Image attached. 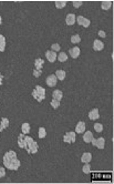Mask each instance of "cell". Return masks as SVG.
Returning a JSON list of instances; mask_svg holds the SVG:
<instances>
[{
  "label": "cell",
  "instance_id": "obj_1",
  "mask_svg": "<svg viewBox=\"0 0 114 184\" xmlns=\"http://www.w3.org/2000/svg\"><path fill=\"white\" fill-rule=\"evenodd\" d=\"M3 164L5 166L9 169V170H12V171H17L19 169L20 166V161L18 160L17 157V154L14 151H8L7 153L5 154L3 156Z\"/></svg>",
  "mask_w": 114,
  "mask_h": 184
},
{
  "label": "cell",
  "instance_id": "obj_2",
  "mask_svg": "<svg viewBox=\"0 0 114 184\" xmlns=\"http://www.w3.org/2000/svg\"><path fill=\"white\" fill-rule=\"evenodd\" d=\"M24 149L27 150V152L29 154H35V153L38 152L39 147H38V143L32 138L26 136V147H24Z\"/></svg>",
  "mask_w": 114,
  "mask_h": 184
},
{
  "label": "cell",
  "instance_id": "obj_3",
  "mask_svg": "<svg viewBox=\"0 0 114 184\" xmlns=\"http://www.w3.org/2000/svg\"><path fill=\"white\" fill-rule=\"evenodd\" d=\"M32 97L37 101L41 102V101H43V100L45 99V90L43 89L41 85H37L36 88H35V90L32 91Z\"/></svg>",
  "mask_w": 114,
  "mask_h": 184
},
{
  "label": "cell",
  "instance_id": "obj_4",
  "mask_svg": "<svg viewBox=\"0 0 114 184\" xmlns=\"http://www.w3.org/2000/svg\"><path fill=\"white\" fill-rule=\"evenodd\" d=\"M75 139H77V138H75V132H73V131L66 132L63 136V141L65 142V143H70V144L74 143V142H75Z\"/></svg>",
  "mask_w": 114,
  "mask_h": 184
},
{
  "label": "cell",
  "instance_id": "obj_5",
  "mask_svg": "<svg viewBox=\"0 0 114 184\" xmlns=\"http://www.w3.org/2000/svg\"><path fill=\"white\" fill-rule=\"evenodd\" d=\"M92 145L94 147H96V148H99V149H104V147H105V140H104V138H99V139H94L93 138L92 141Z\"/></svg>",
  "mask_w": 114,
  "mask_h": 184
},
{
  "label": "cell",
  "instance_id": "obj_6",
  "mask_svg": "<svg viewBox=\"0 0 114 184\" xmlns=\"http://www.w3.org/2000/svg\"><path fill=\"white\" fill-rule=\"evenodd\" d=\"M75 21L78 22L80 26H83L84 28H88V27L90 26V23H91V21H90L88 18H86V17H82V16H79V17H77V18H75Z\"/></svg>",
  "mask_w": 114,
  "mask_h": 184
},
{
  "label": "cell",
  "instance_id": "obj_7",
  "mask_svg": "<svg viewBox=\"0 0 114 184\" xmlns=\"http://www.w3.org/2000/svg\"><path fill=\"white\" fill-rule=\"evenodd\" d=\"M45 57L48 59V61L49 62H54L56 60H57V53L54 52V51H52V50H48L47 52H45Z\"/></svg>",
  "mask_w": 114,
  "mask_h": 184
},
{
  "label": "cell",
  "instance_id": "obj_8",
  "mask_svg": "<svg viewBox=\"0 0 114 184\" xmlns=\"http://www.w3.org/2000/svg\"><path fill=\"white\" fill-rule=\"evenodd\" d=\"M69 53H70V56L73 59H77L80 56V53H81V50H80L79 47H73V48H71V49L69 50Z\"/></svg>",
  "mask_w": 114,
  "mask_h": 184
},
{
  "label": "cell",
  "instance_id": "obj_9",
  "mask_svg": "<svg viewBox=\"0 0 114 184\" xmlns=\"http://www.w3.org/2000/svg\"><path fill=\"white\" fill-rule=\"evenodd\" d=\"M103 48H104V43L100 41L99 39H95L93 42V49L95 51H101V50H103Z\"/></svg>",
  "mask_w": 114,
  "mask_h": 184
},
{
  "label": "cell",
  "instance_id": "obj_10",
  "mask_svg": "<svg viewBox=\"0 0 114 184\" xmlns=\"http://www.w3.org/2000/svg\"><path fill=\"white\" fill-rule=\"evenodd\" d=\"M75 14H69L66 16V18H65V22H66V25L68 26H73L74 23H75Z\"/></svg>",
  "mask_w": 114,
  "mask_h": 184
},
{
  "label": "cell",
  "instance_id": "obj_11",
  "mask_svg": "<svg viewBox=\"0 0 114 184\" xmlns=\"http://www.w3.org/2000/svg\"><path fill=\"white\" fill-rule=\"evenodd\" d=\"M57 77H56V74H51L49 76L48 78H47V85H49V87H54V85H57Z\"/></svg>",
  "mask_w": 114,
  "mask_h": 184
},
{
  "label": "cell",
  "instance_id": "obj_12",
  "mask_svg": "<svg viewBox=\"0 0 114 184\" xmlns=\"http://www.w3.org/2000/svg\"><path fill=\"white\" fill-rule=\"evenodd\" d=\"M18 145H19V148H21V149H24V147H26V134H19L18 136Z\"/></svg>",
  "mask_w": 114,
  "mask_h": 184
},
{
  "label": "cell",
  "instance_id": "obj_13",
  "mask_svg": "<svg viewBox=\"0 0 114 184\" xmlns=\"http://www.w3.org/2000/svg\"><path fill=\"white\" fill-rule=\"evenodd\" d=\"M92 160V154L90 152H86L83 153V155L81 156V162L82 163H90Z\"/></svg>",
  "mask_w": 114,
  "mask_h": 184
},
{
  "label": "cell",
  "instance_id": "obj_14",
  "mask_svg": "<svg viewBox=\"0 0 114 184\" xmlns=\"http://www.w3.org/2000/svg\"><path fill=\"white\" fill-rule=\"evenodd\" d=\"M84 131H86V123L83 121H80L75 127V132L77 133H83Z\"/></svg>",
  "mask_w": 114,
  "mask_h": 184
},
{
  "label": "cell",
  "instance_id": "obj_15",
  "mask_svg": "<svg viewBox=\"0 0 114 184\" xmlns=\"http://www.w3.org/2000/svg\"><path fill=\"white\" fill-rule=\"evenodd\" d=\"M52 98L54 100H58V101H61L62 98H63V93L61 90H54L52 92Z\"/></svg>",
  "mask_w": 114,
  "mask_h": 184
},
{
  "label": "cell",
  "instance_id": "obj_16",
  "mask_svg": "<svg viewBox=\"0 0 114 184\" xmlns=\"http://www.w3.org/2000/svg\"><path fill=\"white\" fill-rule=\"evenodd\" d=\"M99 117H100V114H99V110L98 109H93L89 113L90 120H96V119H99Z\"/></svg>",
  "mask_w": 114,
  "mask_h": 184
},
{
  "label": "cell",
  "instance_id": "obj_17",
  "mask_svg": "<svg viewBox=\"0 0 114 184\" xmlns=\"http://www.w3.org/2000/svg\"><path fill=\"white\" fill-rule=\"evenodd\" d=\"M92 139H93L92 132H91V131H86V133H84V135H83V140H84V142H86V143H91Z\"/></svg>",
  "mask_w": 114,
  "mask_h": 184
},
{
  "label": "cell",
  "instance_id": "obj_18",
  "mask_svg": "<svg viewBox=\"0 0 114 184\" xmlns=\"http://www.w3.org/2000/svg\"><path fill=\"white\" fill-rule=\"evenodd\" d=\"M8 127H9V120H8L7 118H2L1 122H0V131H3Z\"/></svg>",
  "mask_w": 114,
  "mask_h": 184
},
{
  "label": "cell",
  "instance_id": "obj_19",
  "mask_svg": "<svg viewBox=\"0 0 114 184\" xmlns=\"http://www.w3.org/2000/svg\"><path fill=\"white\" fill-rule=\"evenodd\" d=\"M56 77H57L58 80H60V81H63L64 78H65V71L57 70V71H56Z\"/></svg>",
  "mask_w": 114,
  "mask_h": 184
},
{
  "label": "cell",
  "instance_id": "obj_20",
  "mask_svg": "<svg viewBox=\"0 0 114 184\" xmlns=\"http://www.w3.org/2000/svg\"><path fill=\"white\" fill-rule=\"evenodd\" d=\"M6 49V38L2 35H0V51L3 52Z\"/></svg>",
  "mask_w": 114,
  "mask_h": 184
},
{
  "label": "cell",
  "instance_id": "obj_21",
  "mask_svg": "<svg viewBox=\"0 0 114 184\" xmlns=\"http://www.w3.org/2000/svg\"><path fill=\"white\" fill-rule=\"evenodd\" d=\"M43 63H44V61H43L42 59H36V61H35V67H36L37 70H41L43 67Z\"/></svg>",
  "mask_w": 114,
  "mask_h": 184
},
{
  "label": "cell",
  "instance_id": "obj_22",
  "mask_svg": "<svg viewBox=\"0 0 114 184\" xmlns=\"http://www.w3.org/2000/svg\"><path fill=\"white\" fill-rule=\"evenodd\" d=\"M101 7L103 10H109L112 7V1H102L101 2Z\"/></svg>",
  "mask_w": 114,
  "mask_h": 184
},
{
  "label": "cell",
  "instance_id": "obj_23",
  "mask_svg": "<svg viewBox=\"0 0 114 184\" xmlns=\"http://www.w3.org/2000/svg\"><path fill=\"white\" fill-rule=\"evenodd\" d=\"M21 131L23 134H28L30 132V124L29 123H23L21 125Z\"/></svg>",
  "mask_w": 114,
  "mask_h": 184
},
{
  "label": "cell",
  "instance_id": "obj_24",
  "mask_svg": "<svg viewBox=\"0 0 114 184\" xmlns=\"http://www.w3.org/2000/svg\"><path fill=\"white\" fill-rule=\"evenodd\" d=\"M57 59L60 61V62H65L66 60H68V56H66V53H64V52H61L59 56L57 57Z\"/></svg>",
  "mask_w": 114,
  "mask_h": 184
},
{
  "label": "cell",
  "instance_id": "obj_25",
  "mask_svg": "<svg viewBox=\"0 0 114 184\" xmlns=\"http://www.w3.org/2000/svg\"><path fill=\"white\" fill-rule=\"evenodd\" d=\"M54 3H56V7L58 9H61V8H64L66 6V1H56Z\"/></svg>",
  "mask_w": 114,
  "mask_h": 184
},
{
  "label": "cell",
  "instance_id": "obj_26",
  "mask_svg": "<svg viewBox=\"0 0 114 184\" xmlns=\"http://www.w3.org/2000/svg\"><path fill=\"white\" fill-rule=\"evenodd\" d=\"M81 41V37L79 35H74L71 37V42L72 43H79Z\"/></svg>",
  "mask_w": 114,
  "mask_h": 184
},
{
  "label": "cell",
  "instance_id": "obj_27",
  "mask_svg": "<svg viewBox=\"0 0 114 184\" xmlns=\"http://www.w3.org/2000/svg\"><path fill=\"white\" fill-rule=\"evenodd\" d=\"M45 135H47L45 129H44V127H40V129H39V138H40V139H43V138H45Z\"/></svg>",
  "mask_w": 114,
  "mask_h": 184
},
{
  "label": "cell",
  "instance_id": "obj_28",
  "mask_svg": "<svg viewBox=\"0 0 114 184\" xmlns=\"http://www.w3.org/2000/svg\"><path fill=\"white\" fill-rule=\"evenodd\" d=\"M82 171L86 173V174H89L90 173V171H91V166H90V163H86L84 164V166L82 168Z\"/></svg>",
  "mask_w": 114,
  "mask_h": 184
},
{
  "label": "cell",
  "instance_id": "obj_29",
  "mask_svg": "<svg viewBox=\"0 0 114 184\" xmlns=\"http://www.w3.org/2000/svg\"><path fill=\"white\" fill-rule=\"evenodd\" d=\"M50 104H51V106H52V108H54V109H58V108L60 106V101L52 99V101L50 102Z\"/></svg>",
  "mask_w": 114,
  "mask_h": 184
},
{
  "label": "cell",
  "instance_id": "obj_30",
  "mask_svg": "<svg viewBox=\"0 0 114 184\" xmlns=\"http://www.w3.org/2000/svg\"><path fill=\"white\" fill-rule=\"evenodd\" d=\"M94 129H95V131L99 133V132H102V131H103V125H102L101 123H95V124H94Z\"/></svg>",
  "mask_w": 114,
  "mask_h": 184
},
{
  "label": "cell",
  "instance_id": "obj_31",
  "mask_svg": "<svg viewBox=\"0 0 114 184\" xmlns=\"http://www.w3.org/2000/svg\"><path fill=\"white\" fill-rule=\"evenodd\" d=\"M60 44L59 43H53L52 46H51V50L52 51H54V52H57V51H60Z\"/></svg>",
  "mask_w": 114,
  "mask_h": 184
},
{
  "label": "cell",
  "instance_id": "obj_32",
  "mask_svg": "<svg viewBox=\"0 0 114 184\" xmlns=\"http://www.w3.org/2000/svg\"><path fill=\"white\" fill-rule=\"evenodd\" d=\"M41 74H42V71H41V70H37V69H35V70H33V76H35L36 78H39Z\"/></svg>",
  "mask_w": 114,
  "mask_h": 184
},
{
  "label": "cell",
  "instance_id": "obj_33",
  "mask_svg": "<svg viewBox=\"0 0 114 184\" xmlns=\"http://www.w3.org/2000/svg\"><path fill=\"white\" fill-rule=\"evenodd\" d=\"M72 3H73V7L74 8H79V7H81V6H82V3H83V2H82V1H73Z\"/></svg>",
  "mask_w": 114,
  "mask_h": 184
},
{
  "label": "cell",
  "instance_id": "obj_34",
  "mask_svg": "<svg viewBox=\"0 0 114 184\" xmlns=\"http://www.w3.org/2000/svg\"><path fill=\"white\" fill-rule=\"evenodd\" d=\"M5 175H6V170H5V168L0 166V179H1V177H3Z\"/></svg>",
  "mask_w": 114,
  "mask_h": 184
},
{
  "label": "cell",
  "instance_id": "obj_35",
  "mask_svg": "<svg viewBox=\"0 0 114 184\" xmlns=\"http://www.w3.org/2000/svg\"><path fill=\"white\" fill-rule=\"evenodd\" d=\"M99 35H100L101 38H105V37H107V35H105V32H104L103 30H100V31H99Z\"/></svg>",
  "mask_w": 114,
  "mask_h": 184
},
{
  "label": "cell",
  "instance_id": "obj_36",
  "mask_svg": "<svg viewBox=\"0 0 114 184\" xmlns=\"http://www.w3.org/2000/svg\"><path fill=\"white\" fill-rule=\"evenodd\" d=\"M2 80H3V76L0 73V85H2Z\"/></svg>",
  "mask_w": 114,
  "mask_h": 184
},
{
  "label": "cell",
  "instance_id": "obj_37",
  "mask_svg": "<svg viewBox=\"0 0 114 184\" xmlns=\"http://www.w3.org/2000/svg\"><path fill=\"white\" fill-rule=\"evenodd\" d=\"M1 22H2V18H1V14H0V25H1Z\"/></svg>",
  "mask_w": 114,
  "mask_h": 184
}]
</instances>
